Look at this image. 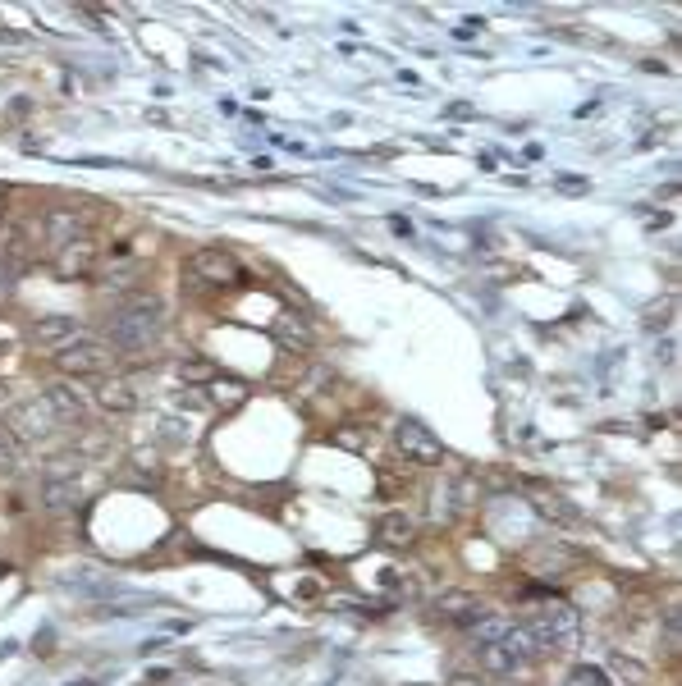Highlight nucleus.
I'll use <instances>...</instances> for the list:
<instances>
[{"label":"nucleus","instance_id":"obj_1","mask_svg":"<svg viewBox=\"0 0 682 686\" xmlns=\"http://www.w3.org/2000/svg\"><path fill=\"white\" fill-rule=\"evenodd\" d=\"M531 632H536V641H541V650H568V645L577 641V609H568V604H541V609L531 613L527 622Z\"/></svg>","mask_w":682,"mask_h":686},{"label":"nucleus","instance_id":"obj_2","mask_svg":"<svg viewBox=\"0 0 682 686\" xmlns=\"http://www.w3.org/2000/svg\"><path fill=\"white\" fill-rule=\"evenodd\" d=\"M115 357H120V348H110V343L78 339V343H69V348H60L55 362L65 366L69 376H97V371H110V366H115Z\"/></svg>","mask_w":682,"mask_h":686},{"label":"nucleus","instance_id":"obj_3","mask_svg":"<svg viewBox=\"0 0 682 686\" xmlns=\"http://www.w3.org/2000/svg\"><path fill=\"white\" fill-rule=\"evenodd\" d=\"M394 444H399V453L408 462H417V467H431V462L444 458L440 440H435L422 421H399V426H394Z\"/></svg>","mask_w":682,"mask_h":686},{"label":"nucleus","instance_id":"obj_4","mask_svg":"<svg viewBox=\"0 0 682 686\" xmlns=\"http://www.w3.org/2000/svg\"><path fill=\"white\" fill-rule=\"evenodd\" d=\"M5 430H10L14 440H46L55 430V417L46 403H37V398H28V403H19V408H10V417H5Z\"/></svg>","mask_w":682,"mask_h":686},{"label":"nucleus","instance_id":"obj_5","mask_svg":"<svg viewBox=\"0 0 682 686\" xmlns=\"http://www.w3.org/2000/svg\"><path fill=\"white\" fill-rule=\"evenodd\" d=\"M97 257H101V247L92 243V238H69V243H60V252H55V275L87 279L97 270Z\"/></svg>","mask_w":682,"mask_h":686},{"label":"nucleus","instance_id":"obj_6","mask_svg":"<svg viewBox=\"0 0 682 686\" xmlns=\"http://www.w3.org/2000/svg\"><path fill=\"white\" fill-rule=\"evenodd\" d=\"M193 270L202 279H211V284H243V279H248V270L229 257L225 247H202L193 257Z\"/></svg>","mask_w":682,"mask_h":686},{"label":"nucleus","instance_id":"obj_7","mask_svg":"<svg viewBox=\"0 0 682 686\" xmlns=\"http://www.w3.org/2000/svg\"><path fill=\"white\" fill-rule=\"evenodd\" d=\"M431 609H435V618L440 622H472L481 613V600L472 595V590H440Z\"/></svg>","mask_w":682,"mask_h":686},{"label":"nucleus","instance_id":"obj_8","mask_svg":"<svg viewBox=\"0 0 682 686\" xmlns=\"http://www.w3.org/2000/svg\"><path fill=\"white\" fill-rule=\"evenodd\" d=\"M42 403L51 408V417H55V421H74V417H83V412H87V398L78 394L74 385H65V380H55V385H46Z\"/></svg>","mask_w":682,"mask_h":686},{"label":"nucleus","instance_id":"obj_9","mask_svg":"<svg viewBox=\"0 0 682 686\" xmlns=\"http://www.w3.org/2000/svg\"><path fill=\"white\" fill-rule=\"evenodd\" d=\"M467 627V636L477 645H499L504 636H509V627H513V613H490V609H481L472 622H463Z\"/></svg>","mask_w":682,"mask_h":686},{"label":"nucleus","instance_id":"obj_10","mask_svg":"<svg viewBox=\"0 0 682 686\" xmlns=\"http://www.w3.org/2000/svg\"><path fill=\"white\" fill-rule=\"evenodd\" d=\"M87 339V330L74 321V316H46L37 321V343H51V348H69V343Z\"/></svg>","mask_w":682,"mask_h":686},{"label":"nucleus","instance_id":"obj_11","mask_svg":"<svg viewBox=\"0 0 682 686\" xmlns=\"http://www.w3.org/2000/svg\"><path fill=\"white\" fill-rule=\"evenodd\" d=\"M499 645H504V650H509V659H513V664H531V659H541V641H536V632H531V627H527V622H513V627H509V636H504V641H499Z\"/></svg>","mask_w":682,"mask_h":686},{"label":"nucleus","instance_id":"obj_12","mask_svg":"<svg viewBox=\"0 0 682 686\" xmlns=\"http://www.w3.org/2000/svg\"><path fill=\"white\" fill-rule=\"evenodd\" d=\"M87 225H92V215L87 211H51L46 215V234L55 238V243H69V238H87Z\"/></svg>","mask_w":682,"mask_h":686},{"label":"nucleus","instance_id":"obj_13","mask_svg":"<svg viewBox=\"0 0 682 686\" xmlns=\"http://www.w3.org/2000/svg\"><path fill=\"white\" fill-rule=\"evenodd\" d=\"M376 536H380V545L408 549L412 536H417V522H412L408 513H385V517H380V526H376Z\"/></svg>","mask_w":682,"mask_h":686},{"label":"nucleus","instance_id":"obj_14","mask_svg":"<svg viewBox=\"0 0 682 686\" xmlns=\"http://www.w3.org/2000/svg\"><path fill=\"white\" fill-rule=\"evenodd\" d=\"M97 403L106 412H133L138 408V394H133L124 380H106V385H97Z\"/></svg>","mask_w":682,"mask_h":686},{"label":"nucleus","instance_id":"obj_15","mask_svg":"<svg viewBox=\"0 0 682 686\" xmlns=\"http://www.w3.org/2000/svg\"><path fill=\"white\" fill-rule=\"evenodd\" d=\"M78 504V485L74 481H46L42 485V508H74Z\"/></svg>","mask_w":682,"mask_h":686},{"label":"nucleus","instance_id":"obj_16","mask_svg":"<svg viewBox=\"0 0 682 686\" xmlns=\"http://www.w3.org/2000/svg\"><path fill=\"white\" fill-rule=\"evenodd\" d=\"M563 686H609V673L596 664H577L573 673L563 677Z\"/></svg>","mask_w":682,"mask_h":686},{"label":"nucleus","instance_id":"obj_17","mask_svg":"<svg viewBox=\"0 0 682 686\" xmlns=\"http://www.w3.org/2000/svg\"><path fill=\"white\" fill-rule=\"evenodd\" d=\"M481 668H486V673H513V659H509V650H504V645H481Z\"/></svg>","mask_w":682,"mask_h":686},{"label":"nucleus","instance_id":"obj_18","mask_svg":"<svg viewBox=\"0 0 682 686\" xmlns=\"http://www.w3.org/2000/svg\"><path fill=\"white\" fill-rule=\"evenodd\" d=\"M536 513L541 517H554V522H563V526H573V513H568V508H559V499H536Z\"/></svg>","mask_w":682,"mask_h":686},{"label":"nucleus","instance_id":"obj_19","mask_svg":"<svg viewBox=\"0 0 682 686\" xmlns=\"http://www.w3.org/2000/svg\"><path fill=\"white\" fill-rule=\"evenodd\" d=\"M211 394H225V403H239L243 398V385H234V380H225V385H220V380H211Z\"/></svg>","mask_w":682,"mask_h":686},{"label":"nucleus","instance_id":"obj_20","mask_svg":"<svg viewBox=\"0 0 682 686\" xmlns=\"http://www.w3.org/2000/svg\"><path fill=\"white\" fill-rule=\"evenodd\" d=\"M184 380H197V385H202V380H216V371H211L206 362H188L184 366Z\"/></svg>","mask_w":682,"mask_h":686},{"label":"nucleus","instance_id":"obj_21","mask_svg":"<svg viewBox=\"0 0 682 686\" xmlns=\"http://www.w3.org/2000/svg\"><path fill=\"white\" fill-rule=\"evenodd\" d=\"M10 467H14V444L0 435V472H10Z\"/></svg>","mask_w":682,"mask_h":686},{"label":"nucleus","instance_id":"obj_22","mask_svg":"<svg viewBox=\"0 0 682 686\" xmlns=\"http://www.w3.org/2000/svg\"><path fill=\"white\" fill-rule=\"evenodd\" d=\"M454 686H486L481 677H454Z\"/></svg>","mask_w":682,"mask_h":686},{"label":"nucleus","instance_id":"obj_23","mask_svg":"<svg viewBox=\"0 0 682 686\" xmlns=\"http://www.w3.org/2000/svg\"><path fill=\"white\" fill-rule=\"evenodd\" d=\"M0 298H10V275L0 270Z\"/></svg>","mask_w":682,"mask_h":686},{"label":"nucleus","instance_id":"obj_24","mask_svg":"<svg viewBox=\"0 0 682 686\" xmlns=\"http://www.w3.org/2000/svg\"><path fill=\"white\" fill-rule=\"evenodd\" d=\"M0 220H5V206H0Z\"/></svg>","mask_w":682,"mask_h":686}]
</instances>
